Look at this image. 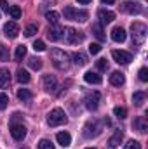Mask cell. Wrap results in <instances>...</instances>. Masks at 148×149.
Returning <instances> with one entry per match:
<instances>
[{
	"label": "cell",
	"mask_w": 148,
	"mask_h": 149,
	"mask_svg": "<svg viewBox=\"0 0 148 149\" xmlns=\"http://www.w3.org/2000/svg\"><path fill=\"white\" fill-rule=\"evenodd\" d=\"M124 149H141V144H140L138 141H129Z\"/></svg>",
	"instance_id": "cell-37"
},
{
	"label": "cell",
	"mask_w": 148,
	"mask_h": 149,
	"mask_svg": "<svg viewBox=\"0 0 148 149\" xmlns=\"http://www.w3.org/2000/svg\"><path fill=\"white\" fill-rule=\"evenodd\" d=\"M113 113H115V116H117V118H120V120L127 118V109H125V108H120V106H117V108L113 109Z\"/></svg>",
	"instance_id": "cell-33"
},
{
	"label": "cell",
	"mask_w": 148,
	"mask_h": 149,
	"mask_svg": "<svg viewBox=\"0 0 148 149\" xmlns=\"http://www.w3.org/2000/svg\"><path fill=\"white\" fill-rule=\"evenodd\" d=\"M106 149H115V148H110V146H108V148H106Z\"/></svg>",
	"instance_id": "cell-44"
},
{
	"label": "cell",
	"mask_w": 148,
	"mask_h": 149,
	"mask_svg": "<svg viewBox=\"0 0 148 149\" xmlns=\"http://www.w3.org/2000/svg\"><path fill=\"white\" fill-rule=\"evenodd\" d=\"M127 37V33H125V30L122 28V26H115L113 30H111V40L113 42H117V43H122L124 40Z\"/></svg>",
	"instance_id": "cell-15"
},
{
	"label": "cell",
	"mask_w": 148,
	"mask_h": 149,
	"mask_svg": "<svg viewBox=\"0 0 148 149\" xmlns=\"http://www.w3.org/2000/svg\"><path fill=\"white\" fill-rule=\"evenodd\" d=\"M9 83H11V71L7 68H2L0 70V88L9 87Z\"/></svg>",
	"instance_id": "cell-20"
},
{
	"label": "cell",
	"mask_w": 148,
	"mask_h": 149,
	"mask_svg": "<svg viewBox=\"0 0 148 149\" xmlns=\"http://www.w3.org/2000/svg\"><path fill=\"white\" fill-rule=\"evenodd\" d=\"M145 99H147L145 92H134V95H132V102H134L136 106H143Z\"/></svg>",
	"instance_id": "cell-27"
},
{
	"label": "cell",
	"mask_w": 148,
	"mask_h": 149,
	"mask_svg": "<svg viewBox=\"0 0 148 149\" xmlns=\"http://www.w3.org/2000/svg\"><path fill=\"white\" fill-rule=\"evenodd\" d=\"M68 121V118H66V114L63 109H59V108H54L52 111L47 114V123H49V127H59V125H65Z\"/></svg>",
	"instance_id": "cell-3"
},
{
	"label": "cell",
	"mask_w": 148,
	"mask_h": 149,
	"mask_svg": "<svg viewBox=\"0 0 148 149\" xmlns=\"http://www.w3.org/2000/svg\"><path fill=\"white\" fill-rule=\"evenodd\" d=\"M138 74H140V80H141V81H148V70L147 68H141Z\"/></svg>",
	"instance_id": "cell-40"
},
{
	"label": "cell",
	"mask_w": 148,
	"mask_h": 149,
	"mask_svg": "<svg viewBox=\"0 0 148 149\" xmlns=\"http://www.w3.org/2000/svg\"><path fill=\"white\" fill-rule=\"evenodd\" d=\"M101 2H103V3H108V5H111V3H113L115 0H101Z\"/></svg>",
	"instance_id": "cell-43"
},
{
	"label": "cell",
	"mask_w": 148,
	"mask_h": 149,
	"mask_svg": "<svg viewBox=\"0 0 148 149\" xmlns=\"http://www.w3.org/2000/svg\"><path fill=\"white\" fill-rule=\"evenodd\" d=\"M77 2H78V3H91L92 0H77Z\"/></svg>",
	"instance_id": "cell-42"
},
{
	"label": "cell",
	"mask_w": 148,
	"mask_h": 149,
	"mask_svg": "<svg viewBox=\"0 0 148 149\" xmlns=\"http://www.w3.org/2000/svg\"><path fill=\"white\" fill-rule=\"evenodd\" d=\"M4 33H5V37L7 38H16L18 35H19V26H18V23H14V21L5 23V26H4Z\"/></svg>",
	"instance_id": "cell-11"
},
{
	"label": "cell",
	"mask_w": 148,
	"mask_h": 149,
	"mask_svg": "<svg viewBox=\"0 0 148 149\" xmlns=\"http://www.w3.org/2000/svg\"><path fill=\"white\" fill-rule=\"evenodd\" d=\"M38 149H54V144L49 139H40L38 141Z\"/></svg>",
	"instance_id": "cell-31"
},
{
	"label": "cell",
	"mask_w": 148,
	"mask_h": 149,
	"mask_svg": "<svg viewBox=\"0 0 148 149\" xmlns=\"http://www.w3.org/2000/svg\"><path fill=\"white\" fill-rule=\"evenodd\" d=\"M101 130H103L101 123H99L98 120H91V121H87L85 127H84V137H85V139L98 137V135L101 134Z\"/></svg>",
	"instance_id": "cell-5"
},
{
	"label": "cell",
	"mask_w": 148,
	"mask_h": 149,
	"mask_svg": "<svg viewBox=\"0 0 148 149\" xmlns=\"http://www.w3.org/2000/svg\"><path fill=\"white\" fill-rule=\"evenodd\" d=\"M16 78H18V81H19V83H28V81H30V74H28L26 70H23V68H19V70H18Z\"/></svg>",
	"instance_id": "cell-25"
},
{
	"label": "cell",
	"mask_w": 148,
	"mask_h": 149,
	"mask_svg": "<svg viewBox=\"0 0 148 149\" xmlns=\"http://www.w3.org/2000/svg\"><path fill=\"white\" fill-rule=\"evenodd\" d=\"M38 26L37 24H28L26 28H25V37H33L35 33H37Z\"/></svg>",
	"instance_id": "cell-32"
},
{
	"label": "cell",
	"mask_w": 148,
	"mask_h": 149,
	"mask_svg": "<svg viewBox=\"0 0 148 149\" xmlns=\"http://www.w3.org/2000/svg\"><path fill=\"white\" fill-rule=\"evenodd\" d=\"M92 33H94V37L98 38L99 42H105V40H106V35H105V31H103L101 23H94V24H92Z\"/></svg>",
	"instance_id": "cell-21"
},
{
	"label": "cell",
	"mask_w": 148,
	"mask_h": 149,
	"mask_svg": "<svg viewBox=\"0 0 148 149\" xmlns=\"http://www.w3.org/2000/svg\"><path fill=\"white\" fill-rule=\"evenodd\" d=\"M25 56H26V47H25V45H18V47H16V54H14L16 61H21Z\"/></svg>",
	"instance_id": "cell-30"
},
{
	"label": "cell",
	"mask_w": 148,
	"mask_h": 149,
	"mask_svg": "<svg viewBox=\"0 0 148 149\" xmlns=\"http://www.w3.org/2000/svg\"><path fill=\"white\" fill-rule=\"evenodd\" d=\"M51 61H52L54 68L59 70V71H66L70 68V56L61 49H52L51 50Z\"/></svg>",
	"instance_id": "cell-1"
},
{
	"label": "cell",
	"mask_w": 148,
	"mask_h": 149,
	"mask_svg": "<svg viewBox=\"0 0 148 149\" xmlns=\"http://www.w3.org/2000/svg\"><path fill=\"white\" fill-rule=\"evenodd\" d=\"M132 127H134V130H138L140 134H145L148 130V121L145 116H138L136 120H134V123H132Z\"/></svg>",
	"instance_id": "cell-16"
},
{
	"label": "cell",
	"mask_w": 148,
	"mask_h": 149,
	"mask_svg": "<svg viewBox=\"0 0 148 149\" xmlns=\"http://www.w3.org/2000/svg\"><path fill=\"white\" fill-rule=\"evenodd\" d=\"M110 83L113 87H122L124 83H125V76L124 73H120V71H113L110 74Z\"/></svg>",
	"instance_id": "cell-17"
},
{
	"label": "cell",
	"mask_w": 148,
	"mask_h": 149,
	"mask_svg": "<svg viewBox=\"0 0 148 149\" xmlns=\"http://www.w3.org/2000/svg\"><path fill=\"white\" fill-rule=\"evenodd\" d=\"M47 37H49L51 42H58V40H61V38H63V28L58 26V24H54L52 28H49Z\"/></svg>",
	"instance_id": "cell-14"
},
{
	"label": "cell",
	"mask_w": 148,
	"mask_h": 149,
	"mask_svg": "<svg viewBox=\"0 0 148 149\" xmlns=\"http://www.w3.org/2000/svg\"><path fill=\"white\" fill-rule=\"evenodd\" d=\"M7 104H9V97H7V94H0V109H5L7 108Z\"/></svg>",
	"instance_id": "cell-36"
},
{
	"label": "cell",
	"mask_w": 148,
	"mask_h": 149,
	"mask_svg": "<svg viewBox=\"0 0 148 149\" xmlns=\"http://www.w3.org/2000/svg\"><path fill=\"white\" fill-rule=\"evenodd\" d=\"M122 10L127 12V14H141L143 12V7L136 2H124L122 3Z\"/></svg>",
	"instance_id": "cell-12"
},
{
	"label": "cell",
	"mask_w": 148,
	"mask_h": 149,
	"mask_svg": "<svg viewBox=\"0 0 148 149\" xmlns=\"http://www.w3.org/2000/svg\"><path fill=\"white\" fill-rule=\"evenodd\" d=\"M63 16H65V19H70V21H80V23H84V21L89 19L87 10H78V9H73V7H65Z\"/></svg>",
	"instance_id": "cell-4"
},
{
	"label": "cell",
	"mask_w": 148,
	"mask_h": 149,
	"mask_svg": "<svg viewBox=\"0 0 148 149\" xmlns=\"http://www.w3.org/2000/svg\"><path fill=\"white\" fill-rule=\"evenodd\" d=\"M33 49H35L37 52H44V50H45V43H44L42 40H37V42L33 43Z\"/></svg>",
	"instance_id": "cell-38"
},
{
	"label": "cell",
	"mask_w": 148,
	"mask_h": 149,
	"mask_svg": "<svg viewBox=\"0 0 148 149\" xmlns=\"http://www.w3.org/2000/svg\"><path fill=\"white\" fill-rule=\"evenodd\" d=\"M56 141H58V144H59V146L68 148V146L72 144V135H70L68 132H59V134L56 135Z\"/></svg>",
	"instance_id": "cell-18"
},
{
	"label": "cell",
	"mask_w": 148,
	"mask_h": 149,
	"mask_svg": "<svg viewBox=\"0 0 148 149\" xmlns=\"http://www.w3.org/2000/svg\"><path fill=\"white\" fill-rule=\"evenodd\" d=\"M99 99H101L99 92H91V94H87V95H85L84 104H85V108H87L89 111H96V109H98V106H99Z\"/></svg>",
	"instance_id": "cell-7"
},
{
	"label": "cell",
	"mask_w": 148,
	"mask_h": 149,
	"mask_svg": "<svg viewBox=\"0 0 148 149\" xmlns=\"http://www.w3.org/2000/svg\"><path fill=\"white\" fill-rule=\"evenodd\" d=\"M7 14H11V17H12V19H19V17H21V9H19L18 5H11Z\"/></svg>",
	"instance_id": "cell-29"
},
{
	"label": "cell",
	"mask_w": 148,
	"mask_h": 149,
	"mask_svg": "<svg viewBox=\"0 0 148 149\" xmlns=\"http://www.w3.org/2000/svg\"><path fill=\"white\" fill-rule=\"evenodd\" d=\"M96 66H98L99 71H106V70H108V63H106V59H98V61H96Z\"/></svg>",
	"instance_id": "cell-35"
},
{
	"label": "cell",
	"mask_w": 148,
	"mask_h": 149,
	"mask_svg": "<svg viewBox=\"0 0 148 149\" xmlns=\"http://www.w3.org/2000/svg\"><path fill=\"white\" fill-rule=\"evenodd\" d=\"M99 50H101V45H99V43H91V45H89V52H91L92 56L98 54Z\"/></svg>",
	"instance_id": "cell-39"
},
{
	"label": "cell",
	"mask_w": 148,
	"mask_h": 149,
	"mask_svg": "<svg viewBox=\"0 0 148 149\" xmlns=\"http://www.w3.org/2000/svg\"><path fill=\"white\" fill-rule=\"evenodd\" d=\"M111 57L118 64H129L132 61V54L131 52H125V50H113L111 52Z\"/></svg>",
	"instance_id": "cell-9"
},
{
	"label": "cell",
	"mask_w": 148,
	"mask_h": 149,
	"mask_svg": "<svg viewBox=\"0 0 148 149\" xmlns=\"http://www.w3.org/2000/svg\"><path fill=\"white\" fill-rule=\"evenodd\" d=\"M72 59H73V63L77 64V66H85V64H87V61H89V59H87V56H85L84 52H80V50H78V52H73Z\"/></svg>",
	"instance_id": "cell-22"
},
{
	"label": "cell",
	"mask_w": 148,
	"mask_h": 149,
	"mask_svg": "<svg viewBox=\"0 0 148 149\" xmlns=\"http://www.w3.org/2000/svg\"><path fill=\"white\" fill-rule=\"evenodd\" d=\"M131 37H132V43L134 45H143L147 40V26L143 23H132L131 24Z\"/></svg>",
	"instance_id": "cell-2"
},
{
	"label": "cell",
	"mask_w": 148,
	"mask_h": 149,
	"mask_svg": "<svg viewBox=\"0 0 148 149\" xmlns=\"http://www.w3.org/2000/svg\"><path fill=\"white\" fill-rule=\"evenodd\" d=\"M122 139H124V134H122V130H117V132H115V134L110 137V141H108L110 148H117V146L122 142Z\"/></svg>",
	"instance_id": "cell-23"
},
{
	"label": "cell",
	"mask_w": 148,
	"mask_h": 149,
	"mask_svg": "<svg viewBox=\"0 0 148 149\" xmlns=\"http://www.w3.org/2000/svg\"><path fill=\"white\" fill-rule=\"evenodd\" d=\"M28 66L37 71V70L42 68V59H38V57H30V59H28Z\"/></svg>",
	"instance_id": "cell-28"
},
{
	"label": "cell",
	"mask_w": 148,
	"mask_h": 149,
	"mask_svg": "<svg viewBox=\"0 0 148 149\" xmlns=\"http://www.w3.org/2000/svg\"><path fill=\"white\" fill-rule=\"evenodd\" d=\"M11 135L14 141H23L26 137V127L23 123H12L11 125Z\"/></svg>",
	"instance_id": "cell-8"
},
{
	"label": "cell",
	"mask_w": 148,
	"mask_h": 149,
	"mask_svg": "<svg viewBox=\"0 0 148 149\" xmlns=\"http://www.w3.org/2000/svg\"><path fill=\"white\" fill-rule=\"evenodd\" d=\"M85 149H96V148H85Z\"/></svg>",
	"instance_id": "cell-45"
},
{
	"label": "cell",
	"mask_w": 148,
	"mask_h": 149,
	"mask_svg": "<svg viewBox=\"0 0 148 149\" xmlns=\"http://www.w3.org/2000/svg\"><path fill=\"white\" fill-rule=\"evenodd\" d=\"M7 59H9V49L4 43H0V61H7Z\"/></svg>",
	"instance_id": "cell-34"
},
{
	"label": "cell",
	"mask_w": 148,
	"mask_h": 149,
	"mask_svg": "<svg viewBox=\"0 0 148 149\" xmlns=\"http://www.w3.org/2000/svg\"><path fill=\"white\" fill-rule=\"evenodd\" d=\"M45 19L54 26V24L59 23V12H56V10H47V12H45Z\"/></svg>",
	"instance_id": "cell-24"
},
{
	"label": "cell",
	"mask_w": 148,
	"mask_h": 149,
	"mask_svg": "<svg viewBox=\"0 0 148 149\" xmlns=\"http://www.w3.org/2000/svg\"><path fill=\"white\" fill-rule=\"evenodd\" d=\"M42 83H44L45 92L54 94V92H56V88H58V80H56V76H52V74H45V76H44V80H42Z\"/></svg>",
	"instance_id": "cell-10"
},
{
	"label": "cell",
	"mask_w": 148,
	"mask_h": 149,
	"mask_svg": "<svg viewBox=\"0 0 148 149\" xmlns=\"http://www.w3.org/2000/svg\"><path fill=\"white\" fill-rule=\"evenodd\" d=\"M98 17H99L101 24H108V23H111L115 19V12L106 10V9H101V10H98Z\"/></svg>",
	"instance_id": "cell-13"
},
{
	"label": "cell",
	"mask_w": 148,
	"mask_h": 149,
	"mask_svg": "<svg viewBox=\"0 0 148 149\" xmlns=\"http://www.w3.org/2000/svg\"><path fill=\"white\" fill-rule=\"evenodd\" d=\"M18 99L19 101H30L32 99V92L28 88H18Z\"/></svg>",
	"instance_id": "cell-26"
},
{
	"label": "cell",
	"mask_w": 148,
	"mask_h": 149,
	"mask_svg": "<svg viewBox=\"0 0 148 149\" xmlns=\"http://www.w3.org/2000/svg\"><path fill=\"white\" fill-rule=\"evenodd\" d=\"M0 9H2L4 12H9V3H7L5 0H0Z\"/></svg>",
	"instance_id": "cell-41"
},
{
	"label": "cell",
	"mask_w": 148,
	"mask_h": 149,
	"mask_svg": "<svg viewBox=\"0 0 148 149\" xmlns=\"http://www.w3.org/2000/svg\"><path fill=\"white\" fill-rule=\"evenodd\" d=\"M63 37H65V40H66V43L77 45V43H80V42L84 40V33L70 26V28H65V30H63Z\"/></svg>",
	"instance_id": "cell-6"
},
{
	"label": "cell",
	"mask_w": 148,
	"mask_h": 149,
	"mask_svg": "<svg viewBox=\"0 0 148 149\" xmlns=\"http://www.w3.org/2000/svg\"><path fill=\"white\" fill-rule=\"evenodd\" d=\"M84 80H85L87 83H92V85H99V83L103 81L101 74H98L96 71H87V73L84 74Z\"/></svg>",
	"instance_id": "cell-19"
}]
</instances>
